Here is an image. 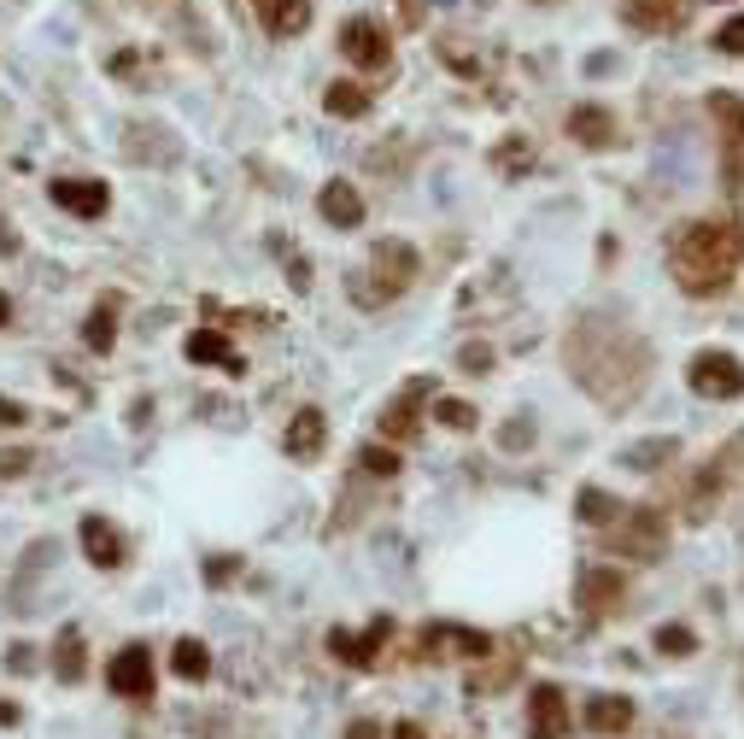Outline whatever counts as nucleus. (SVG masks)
<instances>
[{
  "label": "nucleus",
  "instance_id": "393cba45",
  "mask_svg": "<svg viewBox=\"0 0 744 739\" xmlns=\"http://www.w3.org/2000/svg\"><path fill=\"white\" fill-rule=\"evenodd\" d=\"M53 669H59V681H77V675H82V634L77 628L59 640V664Z\"/></svg>",
  "mask_w": 744,
  "mask_h": 739
},
{
  "label": "nucleus",
  "instance_id": "0eeeda50",
  "mask_svg": "<svg viewBox=\"0 0 744 739\" xmlns=\"http://www.w3.org/2000/svg\"><path fill=\"white\" fill-rule=\"evenodd\" d=\"M323 435H328L323 411H317V405H305V411H294V423H287V435H282V446H287V458L312 464V458H317V452H323Z\"/></svg>",
  "mask_w": 744,
  "mask_h": 739
},
{
  "label": "nucleus",
  "instance_id": "473e14b6",
  "mask_svg": "<svg viewBox=\"0 0 744 739\" xmlns=\"http://www.w3.org/2000/svg\"><path fill=\"white\" fill-rule=\"evenodd\" d=\"M30 469V452H0V476H24Z\"/></svg>",
  "mask_w": 744,
  "mask_h": 739
},
{
  "label": "nucleus",
  "instance_id": "bb28decb",
  "mask_svg": "<svg viewBox=\"0 0 744 739\" xmlns=\"http://www.w3.org/2000/svg\"><path fill=\"white\" fill-rule=\"evenodd\" d=\"M358 464L369 469V476H393V469H399V452H393V446H364Z\"/></svg>",
  "mask_w": 744,
  "mask_h": 739
},
{
  "label": "nucleus",
  "instance_id": "5701e85b",
  "mask_svg": "<svg viewBox=\"0 0 744 739\" xmlns=\"http://www.w3.org/2000/svg\"><path fill=\"white\" fill-rule=\"evenodd\" d=\"M669 458H674V441H669V435L639 441V446H628V452H622V464H628V469H656V464H669Z\"/></svg>",
  "mask_w": 744,
  "mask_h": 739
},
{
  "label": "nucleus",
  "instance_id": "f704fd0d",
  "mask_svg": "<svg viewBox=\"0 0 744 739\" xmlns=\"http://www.w3.org/2000/svg\"><path fill=\"white\" fill-rule=\"evenodd\" d=\"M346 739H381V728L376 722H353V728H346Z\"/></svg>",
  "mask_w": 744,
  "mask_h": 739
},
{
  "label": "nucleus",
  "instance_id": "72a5a7b5",
  "mask_svg": "<svg viewBox=\"0 0 744 739\" xmlns=\"http://www.w3.org/2000/svg\"><path fill=\"white\" fill-rule=\"evenodd\" d=\"M487 364H492V346H481V341L463 346V370H487Z\"/></svg>",
  "mask_w": 744,
  "mask_h": 739
},
{
  "label": "nucleus",
  "instance_id": "4468645a",
  "mask_svg": "<svg viewBox=\"0 0 744 739\" xmlns=\"http://www.w3.org/2000/svg\"><path fill=\"white\" fill-rule=\"evenodd\" d=\"M663 540H669L663 517H656V510H633V523H628V534H622V546L633 551V558H656V551H663Z\"/></svg>",
  "mask_w": 744,
  "mask_h": 739
},
{
  "label": "nucleus",
  "instance_id": "ddd939ff",
  "mask_svg": "<svg viewBox=\"0 0 744 739\" xmlns=\"http://www.w3.org/2000/svg\"><path fill=\"white\" fill-rule=\"evenodd\" d=\"M569 135L581 141V148H610V141H615V118L604 107H574L569 112Z\"/></svg>",
  "mask_w": 744,
  "mask_h": 739
},
{
  "label": "nucleus",
  "instance_id": "c9c22d12",
  "mask_svg": "<svg viewBox=\"0 0 744 739\" xmlns=\"http://www.w3.org/2000/svg\"><path fill=\"white\" fill-rule=\"evenodd\" d=\"M393 739H428V733H422L417 722H399V728H393Z\"/></svg>",
  "mask_w": 744,
  "mask_h": 739
},
{
  "label": "nucleus",
  "instance_id": "2eb2a0df",
  "mask_svg": "<svg viewBox=\"0 0 744 739\" xmlns=\"http://www.w3.org/2000/svg\"><path fill=\"white\" fill-rule=\"evenodd\" d=\"M188 358L194 364H217V370H230V376H241V358H235V346L230 341H223L217 335V328H194V335H188Z\"/></svg>",
  "mask_w": 744,
  "mask_h": 739
},
{
  "label": "nucleus",
  "instance_id": "c85d7f7f",
  "mask_svg": "<svg viewBox=\"0 0 744 739\" xmlns=\"http://www.w3.org/2000/svg\"><path fill=\"white\" fill-rule=\"evenodd\" d=\"M434 411H440L446 428H475V405H463V399H440Z\"/></svg>",
  "mask_w": 744,
  "mask_h": 739
},
{
  "label": "nucleus",
  "instance_id": "9d476101",
  "mask_svg": "<svg viewBox=\"0 0 744 739\" xmlns=\"http://www.w3.org/2000/svg\"><path fill=\"white\" fill-rule=\"evenodd\" d=\"M317 205H323V217L335 223V230H358L364 223V200H358L353 182H328V189L317 194Z\"/></svg>",
  "mask_w": 744,
  "mask_h": 739
},
{
  "label": "nucleus",
  "instance_id": "f3484780",
  "mask_svg": "<svg viewBox=\"0 0 744 739\" xmlns=\"http://www.w3.org/2000/svg\"><path fill=\"white\" fill-rule=\"evenodd\" d=\"M622 18L633 30H669L680 24V0H622Z\"/></svg>",
  "mask_w": 744,
  "mask_h": 739
},
{
  "label": "nucleus",
  "instance_id": "423d86ee",
  "mask_svg": "<svg viewBox=\"0 0 744 739\" xmlns=\"http://www.w3.org/2000/svg\"><path fill=\"white\" fill-rule=\"evenodd\" d=\"M48 194H53V205H65L71 217H100L106 212V182H89V176H59V182H48Z\"/></svg>",
  "mask_w": 744,
  "mask_h": 739
},
{
  "label": "nucleus",
  "instance_id": "b1692460",
  "mask_svg": "<svg viewBox=\"0 0 744 739\" xmlns=\"http://www.w3.org/2000/svg\"><path fill=\"white\" fill-rule=\"evenodd\" d=\"M615 517H622V499H610V493L604 487H581V523H615Z\"/></svg>",
  "mask_w": 744,
  "mask_h": 739
},
{
  "label": "nucleus",
  "instance_id": "f257e3e1",
  "mask_svg": "<svg viewBox=\"0 0 744 739\" xmlns=\"http://www.w3.org/2000/svg\"><path fill=\"white\" fill-rule=\"evenodd\" d=\"M738 259H744V235L733 223H692L674 246V271H680V287H686V294H715V287H727Z\"/></svg>",
  "mask_w": 744,
  "mask_h": 739
},
{
  "label": "nucleus",
  "instance_id": "7c9ffc66",
  "mask_svg": "<svg viewBox=\"0 0 744 739\" xmlns=\"http://www.w3.org/2000/svg\"><path fill=\"white\" fill-rule=\"evenodd\" d=\"M24 423H30V411L18 405V399H7V394H0V428H24Z\"/></svg>",
  "mask_w": 744,
  "mask_h": 739
},
{
  "label": "nucleus",
  "instance_id": "9b49d317",
  "mask_svg": "<svg viewBox=\"0 0 744 739\" xmlns=\"http://www.w3.org/2000/svg\"><path fill=\"white\" fill-rule=\"evenodd\" d=\"M710 112L733 123V135H727V176L744 182V100H733V94H710Z\"/></svg>",
  "mask_w": 744,
  "mask_h": 739
},
{
  "label": "nucleus",
  "instance_id": "58836bf2",
  "mask_svg": "<svg viewBox=\"0 0 744 739\" xmlns=\"http://www.w3.org/2000/svg\"><path fill=\"white\" fill-rule=\"evenodd\" d=\"M271 7H276V0H258V12H271Z\"/></svg>",
  "mask_w": 744,
  "mask_h": 739
},
{
  "label": "nucleus",
  "instance_id": "f03ea898",
  "mask_svg": "<svg viewBox=\"0 0 744 739\" xmlns=\"http://www.w3.org/2000/svg\"><path fill=\"white\" fill-rule=\"evenodd\" d=\"M686 382H692V394H704V399H738L744 394V364L733 353H697Z\"/></svg>",
  "mask_w": 744,
  "mask_h": 739
},
{
  "label": "nucleus",
  "instance_id": "c756f323",
  "mask_svg": "<svg viewBox=\"0 0 744 739\" xmlns=\"http://www.w3.org/2000/svg\"><path fill=\"white\" fill-rule=\"evenodd\" d=\"M715 48H721V53H733V59L744 53V18H727V24L715 30Z\"/></svg>",
  "mask_w": 744,
  "mask_h": 739
},
{
  "label": "nucleus",
  "instance_id": "dca6fc26",
  "mask_svg": "<svg viewBox=\"0 0 744 739\" xmlns=\"http://www.w3.org/2000/svg\"><path fill=\"white\" fill-rule=\"evenodd\" d=\"M628 722H633V698H622V692H604V698L587 705V728L592 733H622Z\"/></svg>",
  "mask_w": 744,
  "mask_h": 739
},
{
  "label": "nucleus",
  "instance_id": "cd10ccee",
  "mask_svg": "<svg viewBox=\"0 0 744 739\" xmlns=\"http://www.w3.org/2000/svg\"><path fill=\"white\" fill-rule=\"evenodd\" d=\"M112 335H118V328H112V312H94V317H89V328H82V341H89L94 353H106Z\"/></svg>",
  "mask_w": 744,
  "mask_h": 739
},
{
  "label": "nucleus",
  "instance_id": "6ab92c4d",
  "mask_svg": "<svg viewBox=\"0 0 744 739\" xmlns=\"http://www.w3.org/2000/svg\"><path fill=\"white\" fill-rule=\"evenodd\" d=\"M615 599H622V575H615V569H592L581 581V605L587 610H610Z\"/></svg>",
  "mask_w": 744,
  "mask_h": 739
},
{
  "label": "nucleus",
  "instance_id": "1a4fd4ad",
  "mask_svg": "<svg viewBox=\"0 0 744 739\" xmlns=\"http://www.w3.org/2000/svg\"><path fill=\"white\" fill-rule=\"evenodd\" d=\"M376 271L387 276V282H381V294L393 300L399 287H410V276H417V253H410L405 241H381V246H376Z\"/></svg>",
  "mask_w": 744,
  "mask_h": 739
},
{
  "label": "nucleus",
  "instance_id": "412c9836",
  "mask_svg": "<svg viewBox=\"0 0 744 739\" xmlns=\"http://www.w3.org/2000/svg\"><path fill=\"white\" fill-rule=\"evenodd\" d=\"M323 107L335 112V118H364L369 112V89H358V82H328Z\"/></svg>",
  "mask_w": 744,
  "mask_h": 739
},
{
  "label": "nucleus",
  "instance_id": "a878e982",
  "mask_svg": "<svg viewBox=\"0 0 744 739\" xmlns=\"http://www.w3.org/2000/svg\"><path fill=\"white\" fill-rule=\"evenodd\" d=\"M692 628H680V622H669V628H656V651H669V657H692Z\"/></svg>",
  "mask_w": 744,
  "mask_h": 739
},
{
  "label": "nucleus",
  "instance_id": "7ed1b4c3",
  "mask_svg": "<svg viewBox=\"0 0 744 739\" xmlns=\"http://www.w3.org/2000/svg\"><path fill=\"white\" fill-rule=\"evenodd\" d=\"M106 687L118 698H153V657H147V646H123L106 664Z\"/></svg>",
  "mask_w": 744,
  "mask_h": 739
},
{
  "label": "nucleus",
  "instance_id": "aec40b11",
  "mask_svg": "<svg viewBox=\"0 0 744 739\" xmlns=\"http://www.w3.org/2000/svg\"><path fill=\"white\" fill-rule=\"evenodd\" d=\"M305 24H312V7H305V0H276V7L264 12V30L271 36H299Z\"/></svg>",
  "mask_w": 744,
  "mask_h": 739
},
{
  "label": "nucleus",
  "instance_id": "4c0bfd02",
  "mask_svg": "<svg viewBox=\"0 0 744 739\" xmlns=\"http://www.w3.org/2000/svg\"><path fill=\"white\" fill-rule=\"evenodd\" d=\"M0 323H12V305H7V294H0Z\"/></svg>",
  "mask_w": 744,
  "mask_h": 739
},
{
  "label": "nucleus",
  "instance_id": "4be33fe9",
  "mask_svg": "<svg viewBox=\"0 0 744 739\" xmlns=\"http://www.w3.org/2000/svg\"><path fill=\"white\" fill-rule=\"evenodd\" d=\"M171 669L182 675V681H205V675H212V651H205L200 640H176V651H171Z\"/></svg>",
  "mask_w": 744,
  "mask_h": 739
},
{
  "label": "nucleus",
  "instance_id": "e433bc0d",
  "mask_svg": "<svg viewBox=\"0 0 744 739\" xmlns=\"http://www.w3.org/2000/svg\"><path fill=\"white\" fill-rule=\"evenodd\" d=\"M18 722V705H0V728H12Z\"/></svg>",
  "mask_w": 744,
  "mask_h": 739
},
{
  "label": "nucleus",
  "instance_id": "a211bd4d",
  "mask_svg": "<svg viewBox=\"0 0 744 739\" xmlns=\"http://www.w3.org/2000/svg\"><path fill=\"white\" fill-rule=\"evenodd\" d=\"M417 405H422V382L417 387H405L399 399H393L381 411V428H387V441H405V435H417Z\"/></svg>",
  "mask_w": 744,
  "mask_h": 739
},
{
  "label": "nucleus",
  "instance_id": "20e7f679",
  "mask_svg": "<svg viewBox=\"0 0 744 739\" xmlns=\"http://www.w3.org/2000/svg\"><path fill=\"white\" fill-rule=\"evenodd\" d=\"M340 48H346V59H353V65H364V71H387V59H393L387 30L376 24V18H353V24H346V36H340Z\"/></svg>",
  "mask_w": 744,
  "mask_h": 739
},
{
  "label": "nucleus",
  "instance_id": "f8f14e48",
  "mask_svg": "<svg viewBox=\"0 0 744 739\" xmlns=\"http://www.w3.org/2000/svg\"><path fill=\"white\" fill-rule=\"evenodd\" d=\"M387 634H393V622H387V616H376V622H369V634H364V640H353V634H328V646H335V651H340V664H353V669H364V664H369V657H376V651H381V640H387Z\"/></svg>",
  "mask_w": 744,
  "mask_h": 739
},
{
  "label": "nucleus",
  "instance_id": "39448f33",
  "mask_svg": "<svg viewBox=\"0 0 744 739\" xmlns=\"http://www.w3.org/2000/svg\"><path fill=\"white\" fill-rule=\"evenodd\" d=\"M569 733V698L557 687L528 692V739H563Z\"/></svg>",
  "mask_w": 744,
  "mask_h": 739
},
{
  "label": "nucleus",
  "instance_id": "2f4dec72",
  "mask_svg": "<svg viewBox=\"0 0 744 739\" xmlns=\"http://www.w3.org/2000/svg\"><path fill=\"white\" fill-rule=\"evenodd\" d=\"M499 441H505L510 452H522V446H533V423H528V417H522V423H510V428H505V435H499Z\"/></svg>",
  "mask_w": 744,
  "mask_h": 739
},
{
  "label": "nucleus",
  "instance_id": "6e6552de",
  "mask_svg": "<svg viewBox=\"0 0 744 739\" xmlns=\"http://www.w3.org/2000/svg\"><path fill=\"white\" fill-rule=\"evenodd\" d=\"M82 551H89V564H100V569H118L123 564V534L106 523V517H82Z\"/></svg>",
  "mask_w": 744,
  "mask_h": 739
}]
</instances>
